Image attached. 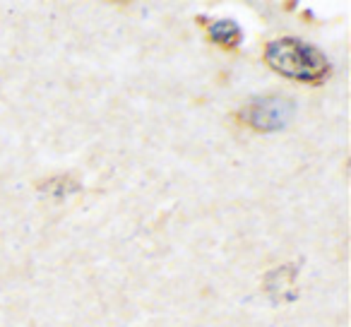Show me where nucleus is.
Segmentation results:
<instances>
[{
    "label": "nucleus",
    "mask_w": 351,
    "mask_h": 327,
    "mask_svg": "<svg viewBox=\"0 0 351 327\" xmlns=\"http://www.w3.org/2000/svg\"><path fill=\"white\" fill-rule=\"evenodd\" d=\"M263 60L282 77L303 84H322L332 75V63L320 49L291 36L267 41Z\"/></svg>",
    "instance_id": "f257e3e1"
},
{
    "label": "nucleus",
    "mask_w": 351,
    "mask_h": 327,
    "mask_svg": "<svg viewBox=\"0 0 351 327\" xmlns=\"http://www.w3.org/2000/svg\"><path fill=\"white\" fill-rule=\"evenodd\" d=\"M291 116H293V104L284 97H260L243 104L236 111V121L241 125H248L250 130H258V132L282 130Z\"/></svg>",
    "instance_id": "f03ea898"
},
{
    "label": "nucleus",
    "mask_w": 351,
    "mask_h": 327,
    "mask_svg": "<svg viewBox=\"0 0 351 327\" xmlns=\"http://www.w3.org/2000/svg\"><path fill=\"white\" fill-rule=\"evenodd\" d=\"M200 25H205V32L210 36L212 44L221 46L226 51H234L241 46V39H243V32L236 25L234 20H210V17H197Z\"/></svg>",
    "instance_id": "7ed1b4c3"
}]
</instances>
